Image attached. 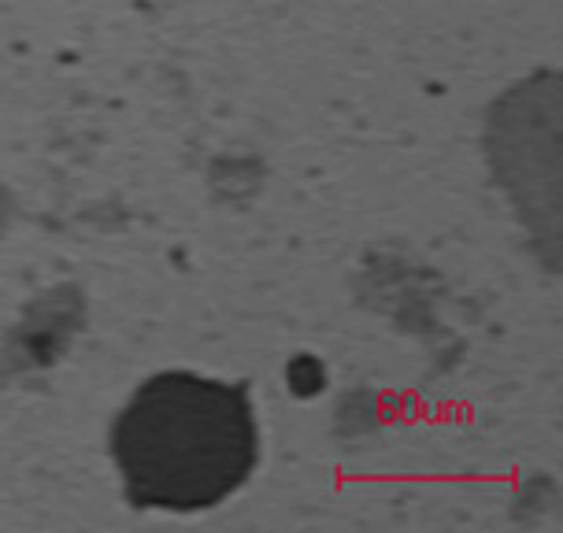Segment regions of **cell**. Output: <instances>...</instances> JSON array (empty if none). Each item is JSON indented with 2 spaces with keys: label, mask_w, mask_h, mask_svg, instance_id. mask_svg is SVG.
Wrapping results in <instances>:
<instances>
[{
  "label": "cell",
  "mask_w": 563,
  "mask_h": 533,
  "mask_svg": "<svg viewBox=\"0 0 563 533\" xmlns=\"http://www.w3.org/2000/svg\"><path fill=\"white\" fill-rule=\"evenodd\" d=\"M112 448L134 504L216 508L256 467L253 400L241 386L216 378L156 375L123 408Z\"/></svg>",
  "instance_id": "cell-1"
}]
</instances>
